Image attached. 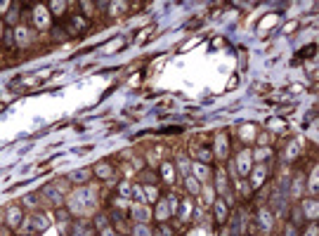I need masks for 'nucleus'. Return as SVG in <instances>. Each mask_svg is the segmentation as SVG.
<instances>
[{"mask_svg": "<svg viewBox=\"0 0 319 236\" xmlns=\"http://www.w3.org/2000/svg\"><path fill=\"white\" fill-rule=\"evenodd\" d=\"M45 194H47V196H52V201H57V203L62 201V198H59V191H55L52 187H47V189H45Z\"/></svg>", "mask_w": 319, "mask_h": 236, "instance_id": "1", "label": "nucleus"}, {"mask_svg": "<svg viewBox=\"0 0 319 236\" xmlns=\"http://www.w3.org/2000/svg\"><path fill=\"white\" fill-rule=\"evenodd\" d=\"M17 222H21V215L14 210V212H12V224H17Z\"/></svg>", "mask_w": 319, "mask_h": 236, "instance_id": "2", "label": "nucleus"}, {"mask_svg": "<svg viewBox=\"0 0 319 236\" xmlns=\"http://www.w3.org/2000/svg\"><path fill=\"white\" fill-rule=\"evenodd\" d=\"M83 177H85V172H73V180L76 182H83Z\"/></svg>", "mask_w": 319, "mask_h": 236, "instance_id": "3", "label": "nucleus"}]
</instances>
